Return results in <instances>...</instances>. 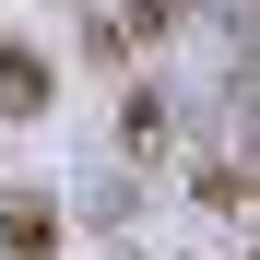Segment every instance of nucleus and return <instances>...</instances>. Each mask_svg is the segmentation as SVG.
<instances>
[{"mask_svg": "<svg viewBox=\"0 0 260 260\" xmlns=\"http://www.w3.org/2000/svg\"><path fill=\"white\" fill-rule=\"evenodd\" d=\"M48 237H59L48 189H0V260H48Z\"/></svg>", "mask_w": 260, "mask_h": 260, "instance_id": "obj_1", "label": "nucleus"}, {"mask_svg": "<svg viewBox=\"0 0 260 260\" xmlns=\"http://www.w3.org/2000/svg\"><path fill=\"white\" fill-rule=\"evenodd\" d=\"M48 107V59L36 48H0V118H36Z\"/></svg>", "mask_w": 260, "mask_h": 260, "instance_id": "obj_2", "label": "nucleus"}, {"mask_svg": "<svg viewBox=\"0 0 260 260\" xmlns=\"http://www.w3.org/2000/svg\"><path fill=\"white\" fill-rule=\"evenodd\" d=\"M154 142H166V95L142 83V95H130V154H154Z\"/></svg>", "mask_w": 260, "mask_h": 260, "instance_id": "obj_3", "label": "nucleus"}]
</instances>
